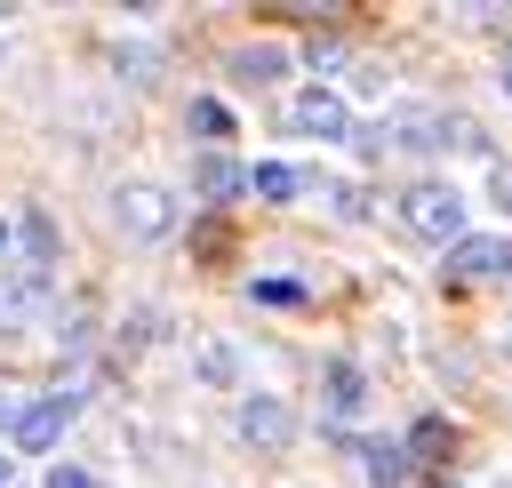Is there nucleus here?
<instances>
[{
  "label": "nucleus",
  "mask_w": 512,
  "mask_h": 488,
  "mask_svg": "<svg viewBox=\"0 0 512 488\" xmlns=\"http://www.w3.org/2000/svg\"><path fill=\"white\" fill-rule=\"evenodd\" d=\"M400 224H408L416 240H432V248H456V240H464V192L440 184V176H424V184L400 192Z\"/></svg>",
  "instance_id": "f257e3e1"
},
{
  "label": "nucleus",
  "mask_w": 512,
  "mask_h": 488,
  "mask_svg": "<svg viewBox=\"0 0 512 488\" xmlns=\"http://www.w3.org/2000/svg\"><path fill=\"white\" fill-rule=\"evenodd\" d=\"M112 224H120L128 240H168V232H176V200H168L160 184H120V192H112Z\"/></svg>",
  "instance_id": "f03ea898"
},
{
  "label": "nucleus",
  "mask_w": 512,
  "mask_h": 488,
  "mask_svg": "<svg viewBox=\"0 0 512 488\" xmlns=\"http://www.w3.org/2000/svg\"><path fill=\"white\" fill-rule=\"evenodd\" d=\"M288 128H296V136H320V144H344V136H352V104L312 80V88L288 96Z\"/></svg>",
  "instance_id": "7ed1b4c3"
},
{
  "label": "nucleus",
  "mask_w": 512,
  "mask_h": 488,
  "mask_svg": "<svg viewBox=\"0 0 512 488\" xmlns=\"http://www.w3.org/2000/svg\"><path fill=\"white\" fill-rule=\"evenodd\" d=\"M72 416H80V392H40V400L16 416V448H24V456H48V448L72 432Z\"/></svg>",
  "instance_id": "20e7f679"
},
{
  "label": "nucleus",
  "mask_w": 512,
  "mask_h": 488,
  "mask_svg": "<svg viewBox=\"0 0 512 488\" xmlns=\"http://www.w3.org/2000/svg\"><path fill=\"white\" fill-rule=\"evenodd\" d=\"M440 256H448V264H440L448 280H512V240H504V232H464V240L440 248Z\"/></svg>",
  "instance_id": "39448f33"
},
{
  "label": "nucleus",
  "mask_w": 512,
  "mask_h": 488,
  "mask_svg": "<svg viewBox=\"0 0 512 488\" xmlns=\"http://www.w3.org/2000/svg\"><path fill=\"white\" fill-rule=\"evenodd\" d=\"M240 440L248 448H288L296 440V408L280 392H240Z\"/></svg>",
  "instance_id": "423d86ee"
},
{
  "label": "nucleus",
  "mask_w": 512,
  "mask_h": 488,
  "mask_svg": "<svg viewBox=\"0 0 512 488\" xmlns=\"http://www.w3.org/2000/svg\"><path fill=\"white\" fill-rule=\"evenodd\" d=\"M192 192H200L208 208H224V200L248 192V168H240L232 152H200V160H192Z\"/></svg>",
  "instance_id": "0eeeda50"
},
{
  "label": "nucleus",
  "mask_w": 512,
  "mask_h": 488,
  "mask_svg": "<svg viewBox=\"0 0 512 488\" xmlns=\"http://www.w3.org/2000/svg\"><path fill=\"white\" fill-rule=\"evenodd\" d=\"M320 408L328 416H360L368 408V368L360 360H328L320 368Z\"/></svg>",
  "instance_id": "6e6552de"
},
{
  "label": "nucleus",
  "mask_w": 512,
  "mask_h": 488,
  "mask_svg": "<svg viewBox=\"0 0 512 488\" xmlns=\"http://www.w3.org/2000/svg\"><path fill=\"white\" fill-rule=\"evenodd\" d=\"M280 72H288V48H280V40H248V48H232V80L264 88V80H280Z\"/></svg>",
  "instance_id": "1a4fd4ad"
},
{
  "label": "nucleus",
  "mask_w": 512,
  "mask_h": 488,
  "mask_svg": "<svg viewBox=\"0 0 512 488\" xmlns=\"http://www.w3.org/2000/svg\"><path fill=\"white\" fill-rule=\"evenodd\" d=\"M248 192H256L264 208H288V200L304 192V168H288V160H256V168H248Z\"/></svg>",
  "instance_id": "9d476101"
},
{
  "label": "nucleus",
  "mask_w": 512,
  "mask_h": 488,
  "mask_svg": "<svg viewBox=\"0 0 512 488\" xmlns=\"http://www.w3.org/2000/svg\"><path fill=\"white\" fill-rule=\"evenodd\" d=\"M192 376L216 384V392H232V384H240V352H232L224 336H208V344H192Z\"/></svg>",
  "instance_id": "9b49d317"
},
{
  "label": "nucleus",
  "mask_w": 512,
  "mask_h": 488,
  "mask_svg": "<svg viewBox=\"0 0 512 488\" xmlns=\"http://www.w3.org/2000/svg\"><path fill=\"white\" fill-rule=\"evenodd\" d=\"M16 240H24L32 272H48V264H56V224H48V208H24V216H16Z\"/></svg>",
  "instance_id": "f8f14e48"
},
{
  "label": "nucleus",
  "mask_w": 512,
  "mask_h": 488,
  "mask_svg": "<svg viewBox=\"0 0 512 488\" xmlns=\"http://www.w3.org/2000/svg\"><path fill=\"white\" fill-rule=\"evenodd\" d=\"M360 472H368V488H400L416 464H408V448H384L376 440V448H360Z\"/></svg>",
  "instance_id": "ddd939ff"
},
{
  "label": "nucleus",
  "mask_w": 512,
  "mask_h": 488,
  "mask_svg": "<svg viewBox=\"0 0 512 488\" xmlns=\"http://www.w3.org/2000/svg\"><path fill=\"white\" fill-rule=\"evenodd\" d=\"M192 128H200V136L216 144V136H232V112H224L216 96H192Z\"/></svg>",
  "instance_id": "4468645a"
},
{
  "label": "nucleus",
  "mask_w": 512,
  "mask_h": 488,
  "mask_svg": "<svg viewBox=\"0 0 512 488\" xmlns=\"http://www.w3.org/2000/svg\"><path fill=\"white\" fill-rule=\"evenodd\" d=\"M408 448H448V424H440V416H424V424L408 432Z\"/></svg>",
  "instance_id": "2eb2a0df"
},
{
  "label": "nucleus",
  "mask_w": 512,
  "mask_h": 488,
  "mask_svg": "<svg viewBox=\"0 0 512 488\" xmlns=\"http://www.w3.org/2000/svg\"><path fill=\"white\" fill-rule=\"evenodd\" d=\"M48 488H104V480H96V472H80V464H56V472H48Z\"/></svg>",
  "instance_id": "dca6fc26"
},
{
  "label": "nucleus",
  "mask_w": 512,
  "mask_h": 488,
  "mask_svg": "<svg viewBox=\"0 0 512 488\" xmlns=\"http://www.w3.org/2000/svg\"><path fill=\"white\" fill-rule=\"evenodd\" d=\"M488 192H496V208L512 216V168H504V160H496V176H488Z\"/></svg>",
  "instance_id": "f3484780"
},
{
  "label": "nucleus",
  "mask_w": 512,
  "mask_h": 488,
  "mask_svg": "<svg viewBox=\"0 0 512 488\" xmlns=\"http://www.w3.org/2000/svg\"><path fill=\"white\" fill-rule=\"evenodd\" d=\"M8 240H16V224H0V256H8Z\"/></svg>",
  "instance_id": "a211bd4d"
},
{
  "label": "nucleus",
  "mask_w": 512,
  "mask_h": 488,
  "mask_svg": "<svg viewBox=\"0 0 512 488\" xmlns=\"http://www.w3.org/2000/svg\"><path fill=\"white\" fill-rule=\"evenodd\" d=\"M504 96H512V64H504Z\"/></svg>",
  "instance_id": "6ab92c4d"
},
{
  "label": "nucleus",
  "mask_w": 512,
  "mask_h": 488,
  "mask_svg": "<svg viewBox=\"0 0 512 488\" xmlns=\"http://www.w3.org/2000/svg\"><path fill=\"white\" fill-rule=\"evenodd\" d=\"M504 64H512V32H504Z\"/></svg>",
  "instance_id": "aec40b11"
},
{
  "label": "nucleus",
  "mask_w": 512,
  "mask_h": 488,
  "mask_svg": "<svg viewBox=\"0 0 512 488\" xmlns=\"http://www.w3.org/2000/svg\"><path fill=\"white\" fill-rule=\"evenodd\" d=\"M0 488H8V456H0Z\"/></svg>",
  "instance_id": "412c9836"
},
{
  "label": "nucleus",
  "mask_w": 512,
  "mask_h": 488,
  "mask_svg": "<svg viewBox=\"0 0 512 488\" xmlns=\"http://www.w3.org/2000/svg\"><path fill=\"white\" fill-rule=\"evenodd\" d=\"M0 56H8V40H0Z\"/></svg>",
  "instance_id": "4be33fe9"
}]
</instances>
